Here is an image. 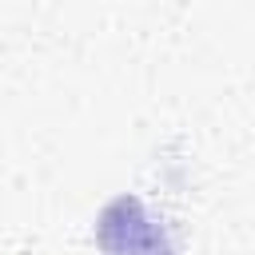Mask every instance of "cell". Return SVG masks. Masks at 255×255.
<instances>
[{"label": "cell", "instance_id": "cell-1", "mask_svg": "<svg viewBox=\"0 0 255 255\" xmlns=\"http://www.w3.org/2000/svg\"><path fill=\"white\" fill-rule=\"evenodd\" d=\"M96 239L108 255H175L163 223H155L135 195H120L104 207Z\"/></svg>", "mask_w": 255, "mask_h": 255}]
</instances>
